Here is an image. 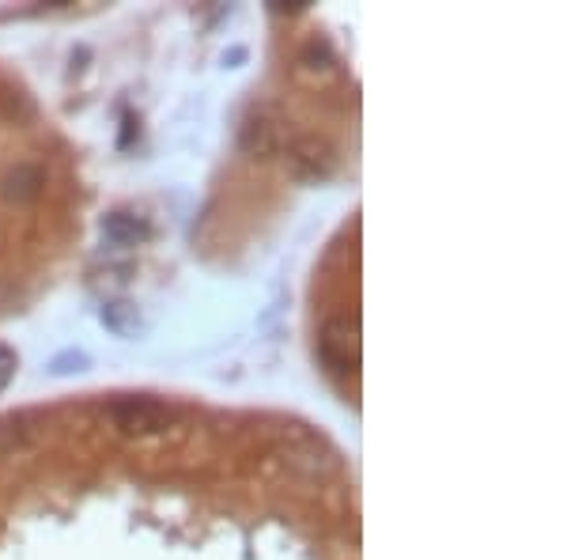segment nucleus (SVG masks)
<instances>
[{
  "instance_id": "nucleus-1",
  "label": "nucleus",
  "mask_w": 567,
  "mask_h": 560,
  "mask_svg": "<svg viewBox=\"0 0 567 560\" xmlns=\"http://www.w3.org/2000/svg\"><path fill=\"white\" fill-rule=\"evenodd\" d=\"M106 232L114 235V238H125V243H133V238H141L144 235V227L136 224V220H130V216H114L106 224Z\"/></svg>"
}]
</instances>
